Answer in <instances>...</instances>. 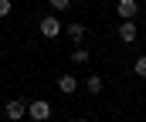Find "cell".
<instances>
[{
	"instance_id": "obj_1",
	"label": "cell",
	"mask_w": 146,
	"mask_h": 122,
	"mask_svg": "<svg viewBox=\"0 0 146 122\" xmlns=\"http://www.w3.org/2000/svg\"><path fill=\"white\" fill-rule=\"evenodd\" d=\"M37 31H41V38H58V34L65 31V24L58 20V14H48V17H41Z\"/></svg>"
},
{
	"instance_id": "obj_2",
	"label": "cell",
	"mask_w": 146,
	"mask_h": 122,
	"mask_svg": "<svg viewBox=\"0 0 146 122\" xmlns=\"http://www.w3.org/2000/svg\"><path fill=\"white\" fill-rule=\"evenodd\" d=\"M27 115L34 122H48L51 119V102H44V98H34L31 105H27Z\"/></svg>"
},
{
	"instance_id": "obj_3",
	"label": "cell",
	"mask_w": 146,
	"mask_h": 122,
	"mask_svg": "<svg viewBox=\"0 0 146 122\" xmlns=\"http://www.w3.org/2000/svg\"><path fill=\"white\" fill-rule=\"evenodd\" d=\"M3 115H7V119H10V122H21V119H24V115H27V105H24L21 98H10V102L3 105Z\"/></svg>"
},
{
	"instance_id": "obj_4",
	"label": "cell",
	"mask_w": 146,
	"mask_h": 122,
	"mask_svg": "<svg viewBox=\"0 0 146 122\" xmlns=\"http://www.w3.org/2000/svg\"><path fill=\"white\" fill-rule=\"evenodd\" d=\"M115 10H119V17H122V20H136L139 3H136V0H119V3H115Z\"/></svg>"
},
{
	"instance_id": "obj_5",
	"label": "cell",
	"mask_w": 146,
	"mask_h": 122,
	"mask_svg": "<svg viewBox=\"0 0 146 122\" xmlns=\"http://www.w3.org/2000/svg\"><path fill=\"white\" fill-rule=\"evenodd\" d=\"M119 41H126V44L136 41V20H122L119 24Z\"/></svg>"
},
{
	"instance_id": "obj_6",
	"label": "cell",
	"mask_w": 146,
	"mask_h": 122,
	"mask_svg": "<svg viewBox=\"0 0 146 122\" xmlns=\"http://www.w3.org/2000/svg\"><path fill=\"white\" fill-rule=\"evenodd\" d=\"M58 88H61L65 95H75V92H78V78H75V75H61V78H58Z\"/></svg>"
},
{
	"instance_id": "obj_7",
	"label": "cell",
	"mask_w": 146,
	"mask_h": 122,
	"mask_svg": "<svg viewBox=\"0 0 146 122\" xmlns=\"http://www.w3.org/2000/svg\"><path fill=\"white\" fill-rule=\"evenodd\" d=\"M88 61H92V51L78 44V47H75V51H72V65H88Z\"/></svg>"
},
{
	"instance_id": "obj_8",
	"label": "cell",
	"mask_w": 146,
	"mask_h": 122,
	"mask_svg": "<svg viewBox=\"0 0 146 122\" xmlns=\"http://www.w3.org/2000/svg\"><path fill=\"white\" fill-rule=\"evenodd\" d=\"M102 88H106V85H102L99 75H88V78H85V92H88V95H102Z\"/></svg>"
},
{
	"instance_id": "obj_9",
	"label": "cell",
	"mask_w": 146,
	"mask_h": 122,
	"mask_svg": "<svg viewBox=\"0 0 146 122\" xmlns=\"http://www.w3.org/2000/svg\"><path fill=\"white\" fill-rule=\"evenodd\" d=\"M65 34H68L75 44H82V38H85V27H82V24H65Z\"/></svg>"
},
{
	"instance_id": "obj_10",
	"label": "cell",
	"mask_w": 146,
	"mask_h": 122,
	"mask_svg": "<svg viewBox=\"0 0 146 122\" xmlns=\"http://www.w3.org/2000/svg\"><path fill=\"white\" fill-rule=\"evenodd\" d=\"M48 3H51V10H54V14H65V10L72 7V0H48Z\"/></svg>"
},
{
	"instance_id": "obj_11",
	"label": "cell",
	"mask_w": 146,
	"mask_h": 122,
	"mask_svg": "<svg viewBox=\"0 0 146 122\" xmlns=\"http://www.w3.org/2000/svg\"><path fill=\"white\" fill-rule=\"evenodd\" d=\"M136 75H139V78H146V54H139V58H136Z\"/></svg>"
},
{
	"instance_id": "obj_12",
	"label": "cell",
	"mask_w": 146,
	"mask_h": 122,
	"mask_svg": "<svg viewBox=\"0 0 146 122\" xmlns=\"http://www.w3.org/2000/svg\"><path fill=\"white\" fill-rule=\"evenodd\" d=\"M10 10H14V3H10V0H0V17H7Z\"/></svg>"
},
{
	"instance_id": "obj_13",
	"label": "cell",
	"mask_w": 146,
	"mask_h": 122,
	"mask_svg": "<svg viewBox=\"0 0 146 122\" xmlns=\"http://www.w3.org/2000/svg\"><path fill=\"white\" fill-rule=\"evenodd\" d=\"M78 122H92V119H78Z\"/></svg>"
}]
</instances>
